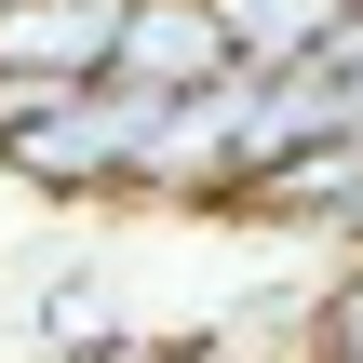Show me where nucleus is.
<instances>
[{"label": "nucleus", "instance_id": "nucleus-1", "mask_svg": "<svg viewBox=\"0 0 363 363\" xmlns=\"http://www.w3.org/2000/svg\"><path fill=\"white\" fill-rule=\"evenodd\" d=\"M108 81H121V94H148V108L216 94V81H229V27H216V0H121Z\"/></svg>", "mask_w": 363, "mask_h": 363}, {"label": "nucleus", "instance_id": "nucleus-2", "mask_svg": "<svg viewBox=\"0 0 363 363\" xmlns=\"http://www.w3.org/2000/svg\"><path fill=\"white\" fill-rule=\"evenodd\" d=\"M337 13H350V0H216V27H229V81H296V67L323 54Z\"/></svg>", "mask_w": 363, "mask_h": 363}, {"label": "nucleus", "instance_id": "nucleus-3", "mask_svg": "<svg viewBox=\"0 0 363 363\" xmlns=\"http://www.w3.org/2000/svg\"><path fill=\"white\" fill-rule=\"evenodd\" d=\"M310 363H363V269L323 283V310H310Z\"/></svg>", "mask_w": 363, "mask_h": 363}, {"label": "nucleus", "instance_id": "nucleus-4", "mask_svg": "<svg viewBox=\"0 0 363 363\" xmlns=\"http://www.w3.org/2000/svg\"><path fill=\"white\" fill-rule=\"evenodd\" d=\"M337 121H350V135H363V67H350V81H337Z\"/></svg>", "mask_w": 363, "mask_h": 363}]
</instances>
